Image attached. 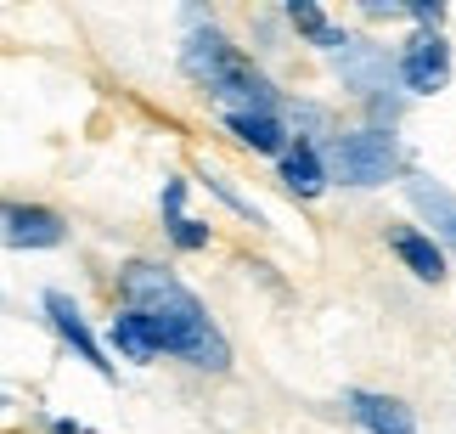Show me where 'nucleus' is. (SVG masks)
Listing matches in <instances>:
<instances>
[{
  "label": "nucleus",
  "instance_id": "11",
  "mask_svg": "<svg viewBox=\"0 0 456 434\" xmlns=\"http://www.w3.org/2000/svg\"><path fill=\"white\" fill-rule=\"evenodd\" d=\"M276 181L288 186L293 198H322L327 192V169H322V152H315V142H288V152L276 159Z\"/></svg>",
  "mask_w": 456,
  "mask_h": 434
},
{
  "label": "nucleus",
  "instance_id": "16",
  "mask_svg": "<svg viewBox=\"0 0 456 434\" xmlns=\"http://www.w3.org/2000/svg\"><path fill=\"white\" fill-rule=\"evenodd\" d=\"M169 242H175L181 254H198V249H208V225L191 220V215H175V220H169Z\"/></svg>",
  "mask_w": 456,
  "mask_h": 434
},
{
  "label": "nucleus",
  "instance_id": "13",
  "mask_svg": "<svg viewBox=\"0 0 456 434\" xmlns=\"http://www.w3.org/2000/svg\"><path fill=\"white\" fill-rule=\"evenodd\" d=\"M108 344H113V350L130 361V367H152V361H158L152 333H147V322L135 316V310H118V316L108 322Z\"/></svg>",
  "mask_w": 456,
  "mask_h": 434
},
{
  "label": "nucleus",
  "instance_id": "15",
  "mask_svg": "<svg viewBox=\"0 0 456 434\" xmlns=\"http://www.w3.org/2000/svg\"><path fill=\"white\" fill-rule=\"evenodd\" d=\"M203 181H208V192H215V198H225V203H232V209H237L242 220H254V225H265V215H259V209H254V203H248V198H242V192H237V186H232V181H225V176H220V169H208V164H203Z\"/></svg>",
  "mask_w": 456,
  "mask_h": 434
},
{
  "label": "nucleus",
  "instance_id": "17",
  "mask_svg": "<svg viewBox=\"0 0 456 434\" xmlns=\"http://www.w3.org/2000/svg\"><path fill=\"white\" fill-rule=\"evenodd\" d=\"M158 203H164V220L186 215V181H181V176H164V192H158Z\"/></svg>",
  "mask_w": 456,
  "mask_h": 434
},
{
  "label": "nucleus",
  "instance_id": "19",
  "mask_svg": "<svg viewBox=\"0 0 456 434\" xmlns=\"http://www.w3.org/2000/svg\"><path fill=\"white\" fill-rule=\"evenodd\" d=\"M0 406H6V395H0Z\"/></svg>",
  "mask_w": 456,
  "mask_h": 434
},
{
  "label": "nucleus",
  "instance_id": "8",
  "mask_svg": "<svg viewBox=\"0 0 456 434\" xmlns=\"http://www.w3.org/2000/svg\"><path fill=\"white\" fill-rule=\"evenodd\" d=\"M400 186H406V203L423 215L428 237L440 242V254L456 259V192H451L445 181H434V176H406Z\"/></svg>",
  "mask_w": 456,
  "mask_h": 434
},
{
  "label": "nucleus",
  "instance_id": "3",
  "mask_svg": "<svg viewBox=\"0 0 456 434\" xmlns=\"http://www.w3.org/2000/svg\"><path fill=\"white\" fill-rule=\"evenodd\" d=\"M322 152L327 181H344L355 192H372V186H389L406 176V142L389 125H355V130H332Z\"/></svg>",
  "mask_w": 456,
  "mask_h": 434
},
{
  "label": "nucleus",
  "instance_id": "4",
  "mask_svg": "<svg viewBox=\"0 0 456 434\" xmlns=\"http://www.w3.org/2000/svg\"><path fill=\"white\" fill-rule=\"evenodd\" d=\"M395 79L411 96H440L451 85V40L445 34H428V29L406 34V45L395 51Z\"/></svg>",
  "mask_w": 456,
  "mask_h": 434
},
{
  "label": "nucleus",
  "instance_id": "2",
  "mask_svg": "<svg viewBox=\"0 0 456 434\" xmlns=\"http://www.w3.org/2000/svg\"><path fill=\"white\" fill-rule=\"evenodd\" d=\"M181 68L208 96L225 102V113H276V85L265 79V68L220 29H191L181 45Z\"/></svg>",
  "mask_w": 456,
  "mask_h": 434
},
{
  "label": "nucleus",
  "instance_id": "5",
  "mask_svg": "<svg viewBox=\"0 0 456 434\" xmlns=\"http://www.w3.org/2000/svg\"><path fill=\"white\" fill-rule=\"evenodd\" d=\"M40 310H45V322H51V333H57L68 350H74L91 373H102V378H118V367L108 361V350H102V339L91 333V322H85V310H79V299L74 293H62V288H45L40 293Z\"/></svg>",
  "mask_w": 456,
  "mask_h": 434
},
{
  "label": "nucleus",
  "instance_id": "1",
  "mask_svg": "<svg viewBox=\"0 0 456 434\" xmlns=\"http://www.w3.org/2000/svg\"><path fill=\"white\" fill-rule=\"evenodd\" d=\"M118 310H135L152 333L158 356H175L198 373H225L232 367V339L220 333V322L208 316V305L191 293L181 276L158 259H125L113 276Z\"/></svg>",
  "mask_w": 456,
  "mask_h": 434
},
{
  "label": "nucleus",
  "instance_id": "7",
  "mask_svg": "<svg viewBox=\"0 0 456 434\" xmlns=\"http://www.w3.org/2000/svg\"><path fill=\"white\" fill-rule=\"evenodd\" d=\"M332 68H338V79H344V91L349 96H361V102H372L389 91V79H395V57L383 45L372 40H355V34H344V45L338 51H327Z\"/></svg>",
  "mask_w": 456,
  "mask_h": 434
},
{
  "label": "nucleus",
  "instance_id": "10",
  "mask_svg": "<svg viewBox=\"0 0 456 434\" xmlns=\"http://www.w3.org/2000/svg\"><path fill=\"white\" fill-rule=\"evenodd\" d=\"M389 249H395V259L417 276V283H434V288L445 283V266H451V259L440 254V242H434L428 232H417V225H395V232H389Z\"/></svg>",
  "mask_w": 456,
  "mask_h": 434
},
{
  "label": "nucleus",
  "instance_id": "6",
  "mask_svg": "<svg viewBox=\"0 0 456 434\" xmlns=\"http://www.w3.org/2000/svg\"><path fill=\"white\" fill-rule=\"evenodd\" d=\"M68 242V220L45 203H17V198H0V249H62Z\"/></svg>",
  "mask_w": 456,
  "mask_h": 434
},
{
  "label": "nucleus",
  "instance_id": "14",
  "mask_svg": "<svg viewBox=\"0 0 456 434\" xmlns=\"http://www.w3.org/2000/svg\"><path fill=\"white\" fill-rule=\"evenodd\" d=\"M288 29H293V34H305V40H315V45H322L332 23H327V12H322V6H310V0H293V6H288Z\"/></svg>",
  "mask_w": 456,
  "mask_h": 434
},
{
  "label": "nucleus",
  "instance_id": "12",
  "mask_svg": "<svg viewBox=\"0 0 456 434\" xmlns=\"http://www.w3.org/2000/svg\"><path fill=\"white\" fill-rule=\"evenodd\" d=\"M225 130H232L248 152H259V159H282L288 152L282 113H225Z\"/></svg>",
  "mask_w": 456,
  "mask_h": 434
},
{
  "label": "nucleus",
  "instance_id": "18",
  "mask_svg": "<svg viewBox=\"0 0 456 434\" xmlns=\"http://www.w3.org/2000/svg\"><path fill=\"white\" fill-rule=\"evenodd\" d=\"M51 434H91V429L74 423V418H51Z\"/></svg>",
  "mask_w": 456,
  "mask_h": 434
},
{
  "label": "nucleus",
  "instance_id": "9",
  "mask_svg": "<svg viewBox=\"0 0 456 434\" xmlns=\"http://www.w3.org/2000/svg\"><path fill=\"white\" fill-rule=\"evenodd\" d=\"M349 418L366 434H417V412L383 389H349Z\"/></svg>",
  "mask_w": 456,
  "mask_h": 434
}]
</instances>
